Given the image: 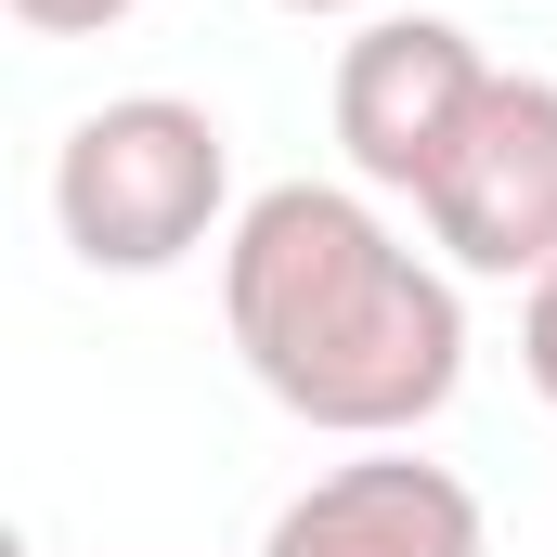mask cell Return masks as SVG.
Segmentation results:
<instances>
[{
	"mask_svg": "<svg viewBox=\"0 0 557 557\" xmlns=\"http://www.w3.org/2000/svg\"><path fill=\"white\" fill-rule=\"evenodd\" d=\"M221 324L298 428L416 441L467 389V298L350 182H273L221 234Z\"/></svg>",
	"mask_w": 557,
	"mask_h": 557,
	"instance_id": "cell-1",
	"label": "cell"
},
{
	"mask_svg": "<svg viewBox=\"0 0 557 557\" xmlns=\"http://www.w3.org/2000/svg\"><path fill=\"white\" fill-rule=\"evenodd\" d=\"M221 208H234V143L182 91H117L52 156V234L91 273H182L195 247L234 234Z\"/></svg>",
	"mask_w": 557,
	"mask_h": 557,
	"instance_id": "cell-2",
	"label": "cell"
},
{
	"mask_svg": "<svg viewBox=\"0 0 557 557\" xmlns=\"http://www.w3.org/2000/svg\"><path fill=\"white\" fill-rule=\"evenodd\" d=\"M416 221L454 273H557V78L493 65L480 117L428 169Z\"/></svg>",
	"mask_w": 557,
	"mask_h": 557,
	"instance_id": "cell-3",
	"label": "cell"
},
{
	"mask_svg": "<svg viewBox=\"0 0 557 557\" xmlns=\"http://www.w3.org/2000/svg\"><path fill=\"white\" fill-rule=\"evenodd\" d=\"M480 91H493V52H480L454 13H376V26L337 52V143H350V182L428 195V169H441L454 131L480 117Z\"/></svg>",
	"mask_w": 557,
	"mask_h": 557,
	"instance_id": "cell-4",
	"label": "cell"
},
{
	"mask_svg": "<svg viewBox=\"0 0 557 557\" xmlns=\"http://www.w3.org/2000/svg\"><path fill=\"white\" fill-rule=\"evenodd\" d=\"M260 557H493V519L441 454H350L273 506Z\"/></svg>",
	"mask_w": 557,
	"mask_h": 557,
	"instance_id": "cell-5",
	"label": "cell"
},
{
	"mask_svg": "<svg viewBox=\"0 0 557 557\" xmlns=\"http://www.w3.org/2000/svg\"><path fill=\"white\" fill-rule=\"evenodd\" d=\"M143 0H13V26L26 39H104V26H131Z\"/></svg>",
	"mask_w": 557,
	"mask_h": 557,
	"instance_id": "cell-6",
	"label": "cell"
},
{
	"mask_svg": "<svg viewBox=\"0 0 557 557\" xmlns=\"http://www.w3.org/2000/svg\"><path fill=\"white\" fill-rule=\"evenodd\" d=\"M519 376L557 403V273H532V298H519Z\"/></svg>",
	"mask_w": 557,
	"mask_h": 557,
	"instance_id": "cell-7",
	"label": "cell"
},
{
	"mask_svg": "<svg viewBox=\"0 0 557 557\" xmlns=\"http://www.w3.org/2000/svg\"><path fill=\"white\" fill-rule=\"evenodd\" d=\"M285 13H363V0H285Z\"/></svg>",
	"mask_w": 557,
	"mask_h": 557,
	"instance_id": "cell-8",
	"label": "cell"
}]
</instances>
